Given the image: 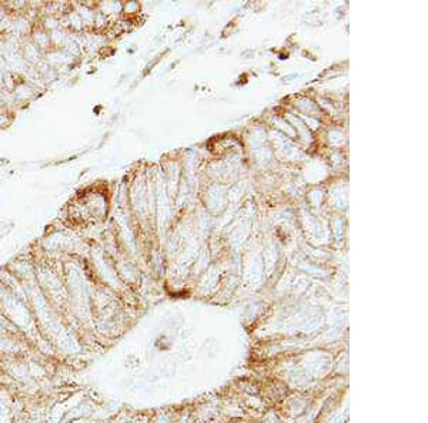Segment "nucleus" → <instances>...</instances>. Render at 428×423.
I'll return each instance as SVG.
<instances>
[]
</instances>
